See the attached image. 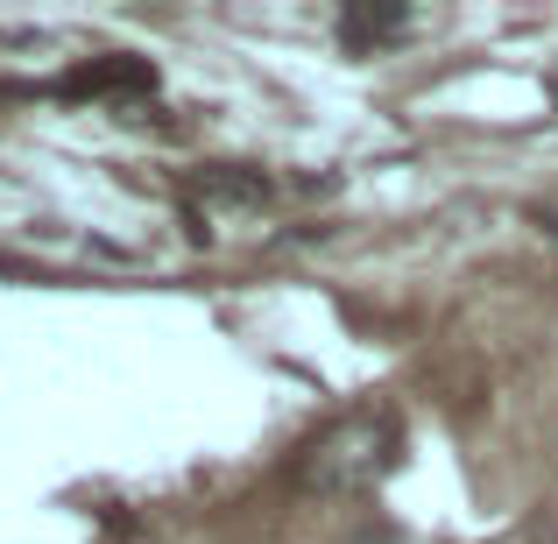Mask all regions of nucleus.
<instances>
[{
  "instance_id": "nucleus-1",
  "label": "nucleus",
  "mask_w": 558,
  "mask_h": 544,
  "mask_svg": "<svg viewBox=\"0 0 558 544\" xmlns=\"http://www.w3.org/2000/svg\"><path fill=\"white\" fill-rule=\"evenodd\" d=\"M389 460H396V424L389 418H354V424L326 432L312 452H304V481H312V488L347 495V488L381 481V474H389Z\"/></svg>"
},
{
  "instance_id": "nucleus-2",
  "label": "nucleus",
  "mask_w": 558,
  "mask_h": 544,
  "mask_svg": "<svg viewBox=\"0 0 558 544\" xmlns=\"http://www.w3.org/2000/svg\"><path fill=\"white\" fill-rule=\"evenodd\" d=\"M410 22H417L410 8H347L340 14V50L347 57H375V50H389V43H403Z\"/></svg>"
}]
</instances>
